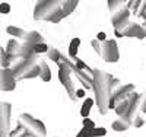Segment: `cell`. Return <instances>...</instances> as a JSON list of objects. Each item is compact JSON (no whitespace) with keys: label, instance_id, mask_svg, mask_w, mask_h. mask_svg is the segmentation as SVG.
<instances>
[{"label":"cell","instance_id":"29","mask_svg":"<svg viewBox=\"0 0 146 137\" xmlns=\"http://www.w3.org/2000/svg\"><path fill=\"white\" fill-rule=\"evenodd\" d=\"M140 109L143 113H146V92H143L142 98H140Z\"/></svg>","mask_w":146,"mask_h":137},{"label":"cell","instance_id":"23","mask_svg":"<svg viewBox=\"0 0 146 137\" xmlns=\"http://www.w3.org/2000/svg\"><path fill=\"white\" fill-rule=\"evenodd\" d=\"M124 5H123V2H120V0H108V9L113 12H117L118 9H121Z\"/></svg>","mask_w":146,"mask_h":137},{"label":"cell","instance_id":"18","mask_svg":"<svg viewBox=\"0 0 146 137\" xmlns=\"http://www.w3.org/2000/svg\"><path fill=\"white\" fill-rule=\"evenodd\" d=\"M111 127H113V130H115V131H124V130H127L130 126H129L124 120L118 118V120H115V121L111 124Z\"/></svg>","mask_w":146,"mask_h":137},{"label":"cell","instance_id":"25","mask_svg":"<svg viewBox=\"0 0 146 137\" xmlns=\"http://www.w3.org/2000/svg\"><path fill=\"white\" fill-rule=\"evenodd\" d=\"M48 50H50V47H48V45H47L45 42L34 45V51H35V54H41V53H48Z\"/></svg>","mask_w":146,"mask_h":137},{"label":"cell","instance_id":"8","mask_svg":"<svg viewBox=\"0 0 146 137\" xmlns=\"http://www.w3.org/2000/svg\"><path fill=\"white\" fill-rule=\"evenodd\" d=\"M107 63H115L118 61V48H117V42L115 40H107L105 42H102V56H101Z\"/></svg>","mask_w":146,"mask_h":137},{"label":"cell","instance_id":"15","mask_svg":"<svg viewBox=\"0 0 146 137\" xmlns=\"http://www.w3.org/2000/svg\"><path fill=\"white\" fill-rule=\"evenodd\" d=\"M130 104H131V98L124 99V101H121L120 104H117V107H115V114H117L118 117L123 118V117L127 114V111H129V108H130Z\"/></svg>","mask_w":146,"mask_h":137},{"label":"cell","instance_id":"27","mask_svg":"<svg viewBox=\"0 0 146 137\" xmlns=\"http://www.w3.org/2000/svg\"><path fill=\"white\" fill-rule=\"evenodd\" d=\"M83 127H86V128H89V130L96 128V127H95V122H94L92 120H89V118H83Z\"/></svg>","mask_w":146,"mask_h":137},{"label":"cell","instance_id":"9","mask_svg":"<svg viewBox=\"0 0 146 137\" xmlns=\"http://www.w3.org/2000/svg\"><path fill=\"white\" fill-rule=\"evenodd\" d=\"M16 86V77L12 69H2L0 73V88L3 92H10L13 91Z\"/></svg>","mask_w":146,"mask_h":137},{"label":"cell","instance_id":"6","mask_svg":"<svg viewBox=\"0 0 146 137\" xmlns=\"http://www.w3.org/2000/svg\"><path fill=\"white\" fill-rule=\"evenodd\" d=\"M70 73H72V70L63 63V61H60V64H58V79H60V82H62V85L66 88L70 98L76 99V89H75V83H73V80L70 77Z\"/></svg>","mask_w":146,"mask_h":137},{"label":"cell","instance_id":"14","mask_svg":"<svg viewBox=\"0 0 146 137\" xmlns=\"http://www.w3.org/2000/svg\"><path fill=\"white\" fill-rule=\"evenodd\" d=\"M38 64H40V77H41V80L50 82L51 80V70H50V67H48L47 61L41 60Z\"/></svg>","mask_w":146,"mask_h":137},{"label":"cell","instance_id":"28","mask_svg":"<svg viewBox=\"0 0 146 137\" xmlns=\"http://www.w3.org/2000/svg\"><path fill=\"white\" fill-rule=\"evenodd\" d=\"M0 12H2L3 15H7L9 12H10V6H9L7 3L2 2V3H0Z\"/></svg>","mask_w":146,"mask_h":137},{"label":"cell","instance_id":"17","mask_svg":"<svg viewBox=\"0 0 146 137\" xmlns=\"http://www.w3.org/2000/svg\"><path fill=\"white\" fill-rule=\"evenodd\" d=\"M79 45H80V40H79V38H73V40L70 41V45H69V57L76 58Z\"/></svg>","mask_w":146,"mask_h":137},{"label":"cell","instance_id":"31","mask_svg":"<svg viewBox=\"0 0 146 137\" xmlns=\"http://www.w3.org/2000/svg\"><path fill=\"white\" fill-rule=\"evenodd\" d=\"M88 133H89V128L83 127V128L78 133V136H76V137H88Z\"/></svg>","mask_w":146,"mask_h":137},{"label":"cell","instance_id":"12","mask_svg":"<svg viewBox=\"0 0 146 137\" xmlns=\"http://www.w3.org/2000/svg\"><path fill=\"white\" fill-rule=\"evenodd\" d=\"M127 7L136 16H142V13L146 10V2H142V0H130L127 3Z\"/></svg>","mask_w":146,"mask_h":137},{"label":"cell","instance_id":"34","mask_svg":"<svg viewBox=\"0 0 146 137\" xmlns=\"http://www.w3.org/2000/svg\"><path fill=\"white\" fill-rule=\"evenodd\" d=\"M142 18L145 19V23H143V25H145V29H146V10H145L143 13H142Z\"/></svg>","mask_w":146,"mask_h":137},{"label":"cell","instance_id":"7","mask_svg":"<svg viewBox=\"0 0 146 137\" xmlns=\"http://www.w3.org/2000/svg\"><path fill=\"white\" fill-rule=\"evenodd\" d=\"M0 137H10V104L2 102L0 108Z\"/></svg>","mask_w":146,"mask_h":137},{"label":"cell","instance_id":"33","mask_svg":"<svg viewBox=\"0 0 146 137\" xmlns=\"http://www.w3.org/2000/svg\"><path fill=\"white\" fill-rule=\"evenodd\" d=\"M85 96V91L83 89H78L76 91V98H83Z\"/></svg>","mask_w":146,"mask_h":137},{"label":"cell","instance_id":"4","mask_svg":"<svg viewBox=\"0 0 146 137\" xmlns=\"http://www.w3.org/2000/svg\"><path fill=\"white\" fill-rule=\"evenodd\" d=\"M18 126L25 128L31 137H45L47 136V130H45L44 122L34 118L29 114H21L19 118H18Z\"/></svg>","mask_w":146,"mask_h":137},{"label":"cell","instance_id":"1","mask_svg":"<svg viewBox=\"0 0 146 137\" xmlns=\"http://www.w3.org/2000/svg\"><path fill=\"white\" fill-rule=\"evenodd\" d=\"M114 79V76L108 74L100 69L94 70V92H95V102L98 105V111L100 114L105 115L108 113V104L111 99V80Z\"/></svg>","mask_w":146,"mask_h":137},{"label":"cell","instance_id":"2","mask_svg":"<svg viewBox=\"0 0 146 137\" xmlns=\"http://www.w3.org/2000/svg\"><path fill=\"white\" fill-rule=\"evenodd\" d=\"M16 80L22 79H34L40 76V64L36 63V57L34 58H19L12 66Z\"/></svg>","mask_w":146,"mask_h":137},{"label":"cell","instance_id":"19","mask_svg":"<svg viewBox=\"0 0 146 137\" xmlns=\"http://www.w3.org/2000/svg\"><path fill=\"white\" fill-rule=\"evenodd\" d=\"M48 57H50V60H53V63H56L57 66L60 64V61H62V54L58 53L57 48H50L48 50Z\"/></svg>","mask_w":146,"mask_h":137},{"label":"cell","instance_id":"26","mask_svg":"<svg viewBox=\"0 0 146 137\" xmlns=\"http://www.w3.org/2000/svg\"><path fill=\"white\" fill-rule=\"evenodd\" d=\"M91 45L94 47V50H95L96 54L102 56V42H100L98 40H92V41H91Z\"/></svg>","mask_w":146,"mask_h":137},{"label":"cell","instance_id":"22","mask_svg":"<svg viewBox=\"0 0 146 137\" xmlns=\"http://www.w3.org/2000/svg\"><path fill=\"white\" fill-rule=\"evenodd\" d=\"M0 57H2V67L3 69H9V66H10V60H9V57H7V53H6V48H0Z\"/></svg>","mask_w":146,"mask_h":137},{"label":"cell","instance_id":"3","mask_svg":"<svg viewBox=\"0 0 146 137\" xmlns=\"http://www.w3.org/2000/svg\"><path fill=\"white\" fill-rule=\"evenodd\" d=\"M63 2L58 0H45V2H38L35 5L34 9V19L35 21H48L50 22L51 18L62 9Z\"/></svg>","mask_w":146,"mask_h":137},{"label":"cell","instance_id":"13","mask_svg":"<svg viewBox=\"0 0 146 137\" xmlns=\"http://www.w3.org/2000/svg\"><path fill=\"white\" fill-rule=\"evenodd\" d=\"M23 41H25L27 44L36 45V44H42V42H44V38H42V35H41L40 32L29 31V32L25 34V36H23Z\"/></svg>","mask_w":146,"mask_h":137},{"label":"cell","instance_id":"16","mask_svg":"<svg viewBox=\"0 0 146 137\" xmlns=\"http://www.w3.org/2000/svg\"><path fill=\"white\" fill-rule=\"evenodd\" d=\"M94 102H95V101H94L92 98L85 99V102H83V105H82V109H80V115H82L83 118H88V115H89V113H91V108H92Z\"/></svg>","mask_w":146,"mask_h":137},{"label":"cell","instance_id":"24","mask_svg":"<svg viewBox=\"0 0 146 137\" xmlns=\"http://www.w3.org/2000/svg\"><path fill=\"white\" fill-rule=\"evenodd\" d=\"M105 134H107V130H105L104 127H100V128H92V130H89L88 137H102V136H105Z\"/></svg>","mask_w":146,"mask_h":137},{"label":"cell","instance_id":"30","mask_svg":"<svg viewBox=\"0 0 146 137\" xmlns=\"http://www.w3.org/2000/svg\"><path fill=\"white\" fill-rule=\"evenodd\" d=\"M143 124H145V120H143L142 117H136L135 122H133V126H135V127H142Z\"/></svg>","mask_w":146,"mask_h":137},{"label":"cell","instance_id":"32","mask_svg":"<svg viewBox=\"0 0 146 137\" xmlns=\"http://www.w3.org/2000/svg\"><path fill=\"white\" fill-rule=\"evenodd\" d=\"M96 40H98L100 42H105V32H100L98 35H96Z\"/></svg>","mask_w":146,"mask_h":137},{"label":"cell","instance_id":"11","mask_svg":"<svg viewBox=\"0 0 146 137\" xmlns=\"http://www.w3.org/2000/svg\"><path fill=\"white\" fill-rule=\"evenodd\" d=\"M123 36H131V38L143 40V38H146V29H145V26H142V25L131 22L129 26L123 31Z\"/></svg>","mask_w":146,"mask_h":137},{"label":"cell","instance_id":"20","mask_svg":"<svg viewBox=\"0 0 146 137\" xmlns=\"http://www.w3.org/2000/svg\"><path fill=\"white\" fill-rule=\"evenodd\" d=\"M6 31L12 36H18V38H22V40H23V36H25V34H27V31H23L21 28H16V26H7Z\"/></svg>","mask_w":146,"mask_h":137},{"label":"cell","instance_id":"21","mask_svg":"<svg viewBox=\"0 0 146 137\" xmlns=\"http://www.w3.org/2000/svg\"><path fill=\"white\" fill-rule=\"evenodd\" d=\"M10 137H31V136L28 134V131L25 128H22L21 126H18L15 130L10 131Z\"/></svg>","mask_w":146,"mask_h":137},{"label":"cell","instance_id":"5","mask_svg":"<svg viewBox=\"0 0 146 137\" xmlns=\"http://www.w3.org/2000/svg\"><path fill=\"white\" fill-rule=\"evenodd\" d=\"M111 23L114 26V32L117 36H123V31L131 23L130 22V9L126 6H123L121 9H118L117 12L111 15Z\"/></svg>","mask_w":146,"mask_h":137},{"label":"cell","instance_id":"10","mask_svg":"<svg viewBox=\"0 0 146 137\" xmlns=\"http://www.w3.org/2000/svg\"><path fill=\"white\" fill-rule=\"evenodd\" d=\"M140 98H142V95H137V93H133V96H131V104H130V108H129V111H127V114L121 118V120H124L129 126H131L133 122H135V120H136V114H137V111L140 109Z\"/></svg>","mask_w":146,"mask_h":137}]
</instances>
